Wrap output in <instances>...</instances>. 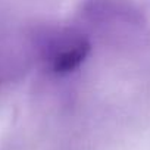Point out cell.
<instances>
[{
    "mask_svg": "<svg viewBox=\"0 0 150 150\" xmlns=\"http://www.w3.org/2000/svg\"><path fill=\"white\" fill-rule=\"evenodd\" d=\"M80 28L88 35L119 47H141L150 43V27L144 13L129 0H83Z\"/></svg>",
    "mask_w": 150,
    "mask_h": 150,
    "instance_id": "obj_1",
    "label": "cell"
},
{
    "mask_svg": "<svg viewBox=\"0 0 150 150\" xmlns=\"http://www.w3.org/2000/svg\"><path fill=\"white\" fill-rule=\"evenodd\" d=\"M34 44L44 69L59 77L78 69L91 52L90 35L80 27L43 28Z\"/></svg>",
    "mask_w": 150,
    "mask_h": 150,
    "instance_id": "obj_2",
    "label": "cell"
}]
</instances>
